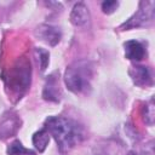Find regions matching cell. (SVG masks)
I'll list each match as a JSON object with an SVG mask.
<instances>
[{
	"label": "cell",
	"mask_w": 155,
	"mask_h": 155,
	"mask_svg": "<svg viewBox=\"0 0 155 155\" xmlns=\"http://www.w3.org/2000/svg\"><path fill=\"white\" fill-rule=\"evenodd\" d=\"M127 155H148V154H142V153H136V151H130Z\"/></svg>",
	"instance_id": "14"
},
{
	"label": "cell",
	"mask_w": 155,
	"mask_h": 155,
	"mask_svg": "<svg viewBox=\"0 0 155 155\" xmlns=\"http://www.w3.org/2000/svg\"><path fill=\"white\" fill-rule=\"evenodd\" d=\"M144 117H145V121L147 124L149 125H153L154 122V104H153V99L149 101V104L145 105V113H144Z\"/></svg>",
	"instance_id": "12"
},
{
	"label": "cell",
	"mask_w": 155,
	"mask_h": 155,
	"mask_svg": "<svg viewBox=\"0 0 155 155\" xmlns=\"http://www.w3.org/2000/svg\"><path fill=\"white\" fill-rule=\"evenodd\" d=\"M154 6H155V4L153 1L139 2L138 11L127 22H125L120 27V29L126 30V29H131V28L144 27V25H148L149 23H151L154 19Z\"/></svg>",
	"instance_id": "3"
},
{
	"label": "cell",
	"mask_w": 155,
	"mask_h": 155,
	"mask_svg": "<svg viewBox=\"0 0 155 155\" xmlns=\"http://www.w3.org/2000/svg\"><path fill=\"white\" fill-rule=\"evenodd\" d=\"M132 81L138 86H150L153 85L151 70L145 65H132L128 70Z\"/></svg>",
	"instance_id": "6"
},
{
	"label": "cell",
	"mask_w": 155,
	"mask_h": 155,
	"mask_svg": "<svg viewBox=\"0 0 155 155\" xmlns=\"http://www.w3.org/2000/svg\"><path fill=\"white\" fill-rule=\"evenodd\" d=\"M125 56L131 61H140L145 54V48L142 42L137 40H130L124 44Z\"/></svg>",
	"instance_id": "8"
},
{
	"label": "cell",
	"mask_w": 155,
	"mask_h": 155,
	"mask_svg": "<svg viewBox=\"0 0 155 155\" xmlns=\"http://www.w3.org/2000/svg\"><path fill=\"white\" fill-rule=\"evenodd\" d=\"M42 97L50 102H59L61 101L62 91L59 87V80H58L57 73H53L47 76L45 86H44V91H42Z\"/></svg>",
	"instance_id": "4"
},
{
	"label": "cell",
	"mask_w": 155,
	"mask_h": 155,
	"mask_svg": "<svg viewBox=\"0 0 155 155\" xmlns=\"http://www.w3.org/2000/svg\"><path fill=\"white\" fill-rule=\"evenodd\" d=\"M7 154L8 155H35V153L30 149H27L19 140H13L8 148H7Z\"/></svg>",
	"instance_id": "10"
},
{
	"label": "cell",
	"mask_w": 155,
	"mask_h": 155,
	"mask_svg": "<svg viewBox=\"0 0 155 155\" xmlns=\"http://www.w3.org/2000/svg\"><path fill=\"white\" fill-rule=\"evenodd\" d=\"M93 76V67L87 59H79L73 62L65 70L64 82L69 91L74 93H82L91 86Z\"/></svg>",
	"instance_id": "2"
},
{
	"label": "cell",
	"mask_w": 155,
	"mask_h": 155,
	"mask_svg": "<svg viewBox=\"0 0 155 155\" xmlns=\"http://www.w3.org/2000/svg\"><path fill=\"white\" fill-rule=\"evenodd\" d=\"M44 128L54 138L59 150L62 151L71 149L84 138L81 126L74 120L63 116H50L46 120Z\"/></svg>",
	"instance_id": "1"
},
{
	"label": "cell",
	"mask_w": 155,
	"mask_h": 155,
	"mask_svg": "<svg viewBox=\"0 0 155 155\" xmlns=\"http://www.w3.org/2000/svg\"><path fill=\"white\" fill-rule=\"evenodd\" d=\"M35 34H36V36L41 41H45L50 46H56L59 42L61 38H62L61 29L57 28V27L50 25V24H42V25H40L36 29Z\"/></svg>",
	"instance_id": "5"
},
{
	"label": "cell",
	"mask_w": 155,
	"mask_h": 155,
	"mask_svg": "<svg viewBox=\"0 0 155 155\" xmlns=\"http://www.w3.org/2000/svg\"><path fill=\"white\" fill-rule=\"evenodd\" d=\"M70 22L76 27H85L90 22V12L85 4H76L70 13Z\"/></svg>",
	"instance_id": "7"
},
{
	"label": "cell",
	"mask_w": 155,
	"mask_h": 155,
	"mask_svg": "<svg viewBox=\"0 0 155 155\" xmlns=\"http://www.w3.org/2000/svg\"><path fill=\"white\" fill-rule=\"evenodd\" d=\"M48 142H50V134L45 128L38 131L33 136V144L35 145L36 149H39V151H44L45 148L47 147Z\"/></svg>",
	"instance_id": "9"
},
{
	"label": "cell",
	"mask_w": 155,
	"mask_h": 155,
	"mask_svg": "<svg viewBox=\"0 0 155 155\" xmlns=\"http://www.w3.org/2000/svg\"><path fill=\"white\" fill-rule=\"evenodd\" d=\"M119 6L117 1H104L102 4V10L104 13H113Z\"/></svg>",
	"instance_id": "13"
},
{
	"label": "cell",
	"mask_w": 155,
	"mask_h": 155,
	"mask_svg": "<svg viewBox=\"0 0 155 155\" xmlns=\"http://www.w3.org/2000/svg\"><path fill=\"white\" fill-rule=\"evenodd\" d=\"M35 53H36V56H38V61H39V63H40V68H41V70L44 71V70L47 68L50 54H48V52H47L46 50H42V48H36V50H35Z\"/></svg>",
	"instance_id": "11"
}]
</instances>
